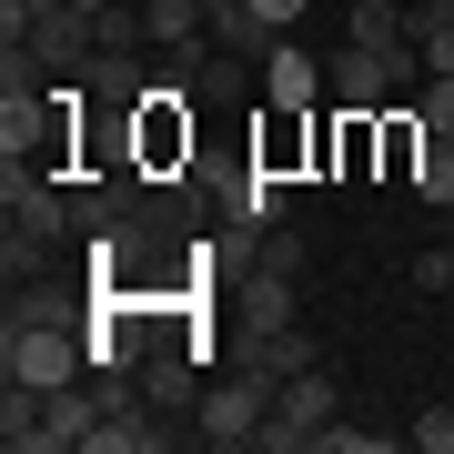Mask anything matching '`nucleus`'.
Masks as SVG:
<instances>
[{
    "label": "nucleus",
    "instance_id": "obj_1",
    "mask_svg": "<svg viewBox=\"0 0 454 454\" xmlns=\"http://www.w3.org/2000/svg\"><path fill=\"white\" fill-rule=\"evenodd\" d=\"M0 373L61 394V384H82V373H91V333H71L61 313H11V333H0Z\"/></svg>",
    "mask_w": 454,
    "mask_h": 454
},
{
    "label": "nucleus",
    "instance_id": "obj_2",
    "mask_svg": "<svg viewBox=\"0 0 454 454\" xmlns=\"http://www.w3.org/2000/svg\"><path fill=\"white\" fill-rule=\"evenodd\" d=\"M262 414H273V373H223V384H202V404H192V444L212 454H253L262 444Z\"/></svg>",
    "mask_w": 454,
    "mask_h": 454
},
{
    "label": "nucleus",
    "instance_id": "obj_3",
    "mask_svg": "<svg viewBox=\"0 0 454 454\" xmlns=\"http://www.w3.org/2000/svg\"><path fill=\"white\" fill-rule=\"evenodd\" d=\"M424 82V51L414 41H394V51H364V41H343L333 61H324V91L343 101V112H384L394 91H414Z\"/></svg>",
    "mask_w": 454,
    "mask_h": 454
},
{
    "label": "nucleus",
    "instance_id": "obj_4",
    "mask_svg": "<svg viewBox=\"0 0 454 454\" xmlns=\"http://www.w3.org/2000/svg\"><path fill=\"white\" fill-rule=\"evenodd\" d=\"M343 414V384L324 364H303V373H283L273 384V414H262V454H313V434Z\"/></svg>",
    "mask_w": 454,
    "mask_h": 454
},
{
    "label": "nucleus",
    "instance_id": "obj_5",
    "mask_svg": "<svg viewBox=\"0 0 454 454\" xmlns=\"http://www.w3.org/2000/svg\"><path fill=\"white\" fill-rule=\"evenodd\" d=\"M0 212H11V232H31V243H61L71 232V192L51 172H31V162H0Z\"/></svg>",
    "mask_w": 454,
    "mask_h": 454
},
{
    "label": "nucleus",
    "instance_id": "obj_6",
    "mask_svg": "<svg viewBox=\"0 0 454 454\" xmlns=\"http://www.w3.org/2000/svg\"><path fill=\"white\" fill-rule=\"evenodd\" d=\"M313 101H324V61L293 51V41H273L262 51V112H313Z\"/></svg>",
    "mask_w": 454,
    "mask_h": 454
},
{
    "label": "nucleus",
    "instance_id": "obj_7",
    "mask_svg": "<svg viewBox=\"0 0 454 454\" xmlns=\"http://www.w3.org/2000/svg\"><path fill=\"white\" fill-rule=\"evenodd\" d=\"M142 404H162V414H182V404H202V384H192V343H152L142 364Z\"/></svg>",
    "mask_w": 454,
    "mask_h": 454
},
{
    "label": "nucleus",
    "instance_id": "obj_8",
    "mask_svg": "<svg viewBox=\"0 0 454 454\" xmlns=\"http://www.w3.org/2000/svg\"><path fill=\"white\" fill-rule=\"evenodd\" d=\"M142 31H152V51L202 61V51H212V11H202V0H142Z\"/></svg>",
    "mask_w": 454,
    "mask_h": 454
},
{
    "label": "nucleus",
    "instance_id": "obj_9",
    "mask_svg": "<svg viewBox=\"0 0 454 454\" xmlns=\"http://www.w3.org/2000/svg\"><path fill=\"white\" fill-rule=\"evenodd\" d=\"M243 364H253V373H273V384H283V373L324 364V343H313L303 324H273V333H243Z\"/></svg>",
    "mask_w": 454,
    "mask_h": 454
},
{
    "label": "nucleus",
    "instance_id": "obj_10",
    "mask_svg": "<svg viewBox=\"0 0 454 454\" xmlns=\"http://www.w3.org/2000/svg\"><path fill=\"white\" fill-rule=\"evenodd\" d=\"M82 82H91V101H112V112H142V101H152V82H142V61H131V51H101Z\"/></svg>",
    "mask_w": 454,
    "mask_h": 454
},
{
    "label": "nucleus",
    "instance_id": "obj_11",
    "mask_svg": "<svg viewBox=\"0 0 454 454\" xmlns=\"http://www.w3.org/2000/svg\"><path fill=\"white\" fill-rule=\"evenodd\" d=\"M293 324V273H253L243 262V333H273Z\"/></svg>",
    "mask_w": 454,
    "mask_h": 454
},
{
    "label": "nucleus",
    "instance_id": "obj_12",
    "mask_svg": "<svg viewBox=\"0 0 454 454\" xmlns=\"http://www.w3.org/2000/svg\"><path fill=\"white\" fill-rule=\"evenodd\" d=\"M414 202H434V212H454V142H444V131H424V152H414Z\"/></svg>",
    "mask_w": 454,
    "mask_h": 454
},
{
    "label": "nucleus",
    "instance_id": "obj_13",
    "mask_svg": "<svg viewBox=\"0 0 454 454\" xmlns=\"http://www.w3.org/2000/svg\"><path fill=\"white\" fill-rule=\"evenodd\" d=\"M253 273H293V283H303V262H313V243H303V232H293V223H273V232H253Z\"/></svg>",
    "mask_w": 454,
    "mask_h": 454
},
{
    "label": "nucleus",
    "instance_id": "obj_14",
    "mask_svg": "<svg viewBox=\"0 0 454 454\" xmlns=\"http://www.w3.org/2000/svg\"><path fill=\"white\" fill-rule=\"evenodd\" d=\"M91 41L101 51H142L152 31H142V0H101V11H91Z\"/></svg>",
    "mask_w": 454,
    "mask_h": 454
},
{
    "label": "nucleus",
    "instance_id": "obj_15",
    "mask_svg": "<svg viewBox=\"0 0 454 454\" xmlns=\"http://www.w3.org/2000/svg\"><path fill=\"white\" fill-rule=\"evenodd\" d=\"M414 121L454 142V71H424V82H414Z\"/></svg>",
    "mask_w": 454,
    "mask_h": 454
},
{
    "label": "nucleus",
    "instance_id": "obj_16",
    "mask_svg": "<svg viewBox=\"0 0 454 454\" xmlns=\"http://www.w3.org/2000/svg\"><path fill=\"white\" fill-rule=\"evenodd\" d=\"M404 444H414V454H454V404H424V414L404 424Z\"/></svg>",
    "mask_w": 454,
    "mask_h": 454
},
{
    "label": "nucleus",
    "instance_id": "obj_17",
    "mask_svg": "<svg viewBox=\"0 0 454 454\" xmlns=\"http://www.w3.org/2000/svg\"><path fill=\"white\" fill-rule=\"evenodd\" d=\"M414 293H454V253H444V243L414 253Z\"/></svg>",
    "mask_w": 454,
    "mask_h": 454
},
{
    "label": "nucleus",
    "instance_id": "obj_18",
    "mask_svg": "<svg viewBox=\"0 0 454 454\" xmlns=\"http://www.w3.org/2000/svg\"><path fill=\"white\" fill-rule=\"evenodd\" d=\"M303 11H313V0H253V20H262L273 41H293V20H303Z\"/></svg>",
    "mask_w": 454,
    "mask_h": 454
},
{
    "label": "nucleus",
    "instance_id": "obj_19",
    "mask_svg": "<svg viewBox=\"0 0 454 454\" xmlns=\"http://www.w3.org/2000/svg\"><path fill=\"white\" fill-rule=\"evenodd\" d=\"M71 11H101V0H71Z\"/></svg>",
    "mask_w": 454,
    "mask_h": 454
}]
</instances>
